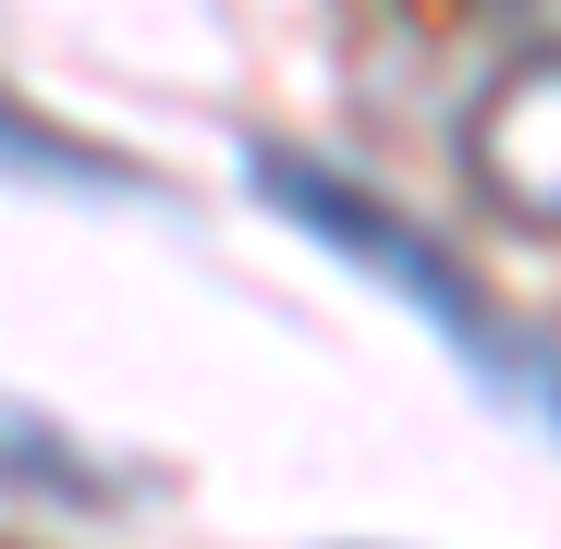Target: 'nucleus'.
Returning a JSON list of instances; mask_svg holds the SVG:
<instances>
[{"label":"nucleus","mask_w":561,"mask_h":549,"mask_svg":"<svg viewBox=\"0 0 561 549\" xmlns=\"http://www.w3.org/2000/svg\"><path fill=\"white\" fill-rule=\"evenodd\" d=\"M244 171H256V196L294 220V232H318V244H330L342 268H366L391 306H415V318L463 354V379H489V403L561 427V342L525 330V318H501L489 282H477L451 244H427L403 208H379L354 171H330V159H306V147H244Z\"/></svg>","instance_id":"1"},{"label":"nucleus","mask_w":561,"mask_h":549,"mask_svg":"<svg viewBox=\"0 0 561 549\" xmlns=\"http://www.w3.org/2000/svg\"><path fill=\"white\" fill-rule=\"evenodd\" d=\"M463 183H477L501 220L561 232V37L513 49L477 85V111H463Z\"/></svg>","instance_id":"2"},{"label":"nucleus","mask_w":561,"mask_h":549,"mask_svg":"<svg viewBox=\"0 0 561 549\" xmlns=\"http://www.w3.org/2000/svg\"><path fill=\"white\" fill-rule=\"evenodd\" d=\"M0 501H49V513H111L123 489H111V465L85 451L73 427H49L37 403H13L0 391Z\"/></svg>","instance_id":"3"},{"label":"nucleus","mask_w":561,"mask_h":549,"mask_svg":"<svg viewBox=\"0 0 561 549\" xmlns=\"http://www.w3.org/2000/svg\"><path fill=\"white\" fill-rule=\"evenodd\" d=\"M0 171H25V183H49V196H147V171L135 159H111L99 135H61V123H37L13 85H0Z\"/></svg>","instance_id":"4"},{"label":"nucleus","mask_w":561,"mask_h":549,"mask_svg":"<svg viewBox=\"0 0 561 549\" xmlns=\"http://www.w3.org/2000/svg\"><path fill=\"white\" fill-rule=\"evenodd\" d=\"M501 13H525L537 37H561V0H501Z\"/></svg>","instance_id":"5"}]
</instances>
